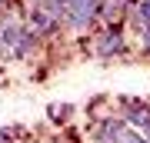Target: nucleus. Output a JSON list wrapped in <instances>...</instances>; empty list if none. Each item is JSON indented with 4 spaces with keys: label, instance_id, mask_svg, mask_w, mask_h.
Returning <instances> with one entry per match:
<instances>
[{
    "label": "nucleus",
    "instance_id": "nucleus-1",
    "mask_svg": "<svg viewBox=\"0 0 150 143\" xmlns=\"http://www.w3.org/2000/svg\"><path fill=\"white\" fill-rule=\"evenodd\" d=\"M37 47V33L20 20L0 23V60H27L30 50Z\"/></svg>",
    "mask_w": 150,
    "mask_h": 143
},
{
    "label": "nucleus",
    "instance_id": "nucleus-2",
    "mask_svg": "<svg viewBox=\"0 0 150 143\" xmlns=\"http://www.w3.org/2000/svg\"><path fill=\"white\" fill-rule=\"evenodd\" d=\"M93 53L103 60L127 53V37H123V23H103V30H97L93 37Z\"/></svg>",
    "mask_w": 150,
    "mask_h": 143
},
{
    "label": "nucleus",
    "instance_id": "nucleus-3",
    "mask_svg": "<svg viewBox=\"0 0 150 143\" xmlns=\"http://www.w3.org/2000/svg\"><path fill=\"white\" fill-rule=\"evenodd\" d=\"M74 33H87L97 23V0H67V20Z\"/></svg>",
    "mask_w": 150,
    "mask_h": 143
},
{
    "label": "nucleus",
    "instance_id": "nucleus-4",
    "mask_svg": "<svg viewBox=\"0 0 150 143\" xmlns=\"http://www.w3.org/2000/svg\"><path fill=\"white\" fill-rule=\"evenodd\" d=\"M120 106H123V113H120V117L127 120L134 130H140V133H147V130H150V106H147V103L134 100V97H123Z\"/></svg>",
    "mask_w": 150,
    "mask_h": 143
},
{
    "label": "nucleus",
    "instance_id": "nucleus-5",
    "mask_svg": "<svg viewBox=\"0 0 150 143\" xmlns=\"http://www.w3.org/2000/svg\"><path fill=\"white\" fill-rule=\"evenodd\" d=\"M134 0H97V20L103 23H123Z\"/></svg>",
    "mask_w": 150,
    "mask_h": 143
},
{
    "label": "nucleus",
    "instance_id": "nucleus-6",
    "mask_svg": "<svg viewBox=\"0 0 150 143\" xmlns=\"http://www.w3.org/2000/svg\"><path fill=\"white\" fill-rule=\"evenodd\" d=\"M127 20H130L134 30L147 27V23H150V0H134V4H130V10H127Z\"/></svg>",
    "mask_w": 150,
    "mask_h": 143
},
{
    "label": "nucleus",
    "instance_id": "nucleus-7",
    "mask_svg": "<svg viewBox=\"0 0 150 143\" xmlns=\"http://www.w3.org/2000/svg\"><path fill=\"white\" fill-rule=\"evenodd\" d=\"M113 143H150V140H147V137H144L140 130H134V127H130L127 120H123V127L117 130V137H113Z\"/></svg>",
    "mask_w": 150,
    "mask_h": 143
},
{
    "label": "nucleus",
    "instance_id": "nucleus-8",
    "mask_svg": "<svg viewBox=\"0 0 150 143\" xmlns=\"http://www.w3.org/2000/svg\"><path fill=\"white\" fill-rule=\"evenodd\" d=\"M137 33H140V50H144L147 57H150V23H147V27H140Z\"/></svg>",
    "mask_w": 150,
    "mask_h": 143
},
{
    "label": "nucleus",
    "instance_id": "nucleus-9",
    "mask_svg": "<svg viewBox=\"0 0 150 143\" xmlns=\"http://www.w3.org/2000/svg\"><path fill=\"white\" fill-rule=\"evenodd\" d=\"M144 137H147V140H150V130H147V133H144Z\"/></svg>",
    "mask_w": 150,
    "mask_h": 143
},
{
    "label": "nucleus",
    "instance_id": "nucleus-10",
    "mask_svg": "<svg viewBox=\"0 0 150 143\" xmlns=\"http://www.w3.org/2000/svg\"><path fill=\"white\" fill-rule=\"evenodd\" d=\"M4 4H7V0H0V7H4Z\"/></svg>",
    "mask_w": 150,
    "mask_h": 143
}]
</instances>
